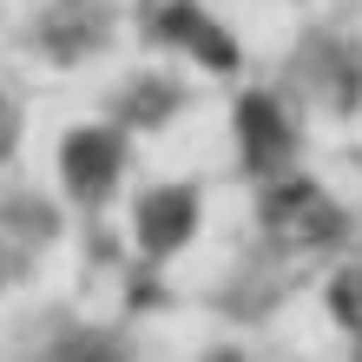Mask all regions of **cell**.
I'll return each mask as SVG.
<instances>
[{"label":"cell","instance_id":"7a4b0ae2","mask_svg":"<svg viewBox=\"0 0 362 362\" xmlns=\"http://www.w3.org/2000/svg\"><path fill=\"white\" fill-rule=\"evenodd\" d=\"M185 230H191V198L165 191V198H152V204H145V244H152V250H172Z\"/></svg>","mask_w":362,"mask_h":362},{"label":"cell","instance_id":"6da1fadb","mask_svg":"<svg viewBox=\"0 0 362 362\" xmlns=\"http://www.w3.org/2000/svg\"><path fill=\"white\" fill-rule=\"evenodd\" d=\"M270 224L284 230L290 244H316V238H329V230H336V211L316 198L310 185H276V198H270Z\"/></svg>","mask_w":362,"mask_h":362},{"label":"cell","instance_id":"3957f363","mask_svg":"<svg viewBox=\"0 0 362 362\" xmlns=\"http://www.w3.org/2000/svg\"><path fill=\"white\" fill-rule=\"evenodd\" d=\"M73 165H79V178H86V185H99V178L119 165V152H112V145H105L99 132H86V139H79L73 152H66V172H73Z\"/></svg>","mask_w":362,"mask_h":362},{"label":"cell","instance_id":"277c9868","mask_svg":"<svg viewBox=\"0 0 362 362\" xmlns=\"http://www.w3.org/2000/svg\"><path fill=\"white\" fill-rule=\"evenodd\" d=\"M270 119V105H250V158L270 165L276 152H284V125H264Z\"/></svg>","mask_w":362,"mask_h":362}]
</instances>
